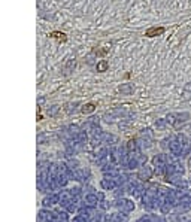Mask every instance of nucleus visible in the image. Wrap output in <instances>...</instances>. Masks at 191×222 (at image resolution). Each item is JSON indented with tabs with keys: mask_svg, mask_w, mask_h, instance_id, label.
<instances>
[{
	"mask_svg": "<svg viewBox=\"0 0 191 222\" xmlns=\"http://www.w3.org/2000/svg\"><path fill=\"white\" fill-rule=\"evenodd\" d=\"M118 207L121 209L122 212H131L133 209H135V204L130 201V200H121V201H118Z\"/></svg>",
	"mask_w": 191,
	"mask_h": 222,
	"instance_id": "nucleus-1",
	"label": "nucleus"
},
{
	"mask_svg": "<svg viewBox=\"0 0 191 222\" xmlns=\"http://www.w3.org/2000/svg\"><path fill=\"white\" fill-rule=\"evenodd\" d=\"M164 33V29L163 27H151L145 32V36L148 37H154V36H160V34Z\"/></svg>",
	"mask_w": 191,
	"mask_h": 222,
	"instance_id": "nucleus-2",
	"label": "nucleus"
},
{
	"mask_svg": "<svg viewBox=\"0 0 191 222\" xmlns=\"http://www.w3.org/2000/svg\"><path fill=\"white\" fill-rule=\"evenodd\" d=\"M49 37H52V39H57L58 42H66V34L64 33H60V32H52L51 34H49Z\"/></svg>",
	"mask_w": 191,
	"mask_h": 222,
	"instance_id": "nucleus-3",
	"label": "nucleus"
},
{
	"mask_svg": "<svg viewBox=\"0 0 191 222\" xmlns=\"http://www.w3.org/2000/svg\"><path fill=\"white\" fill-rule=\"evenodd\" d=\"M109 67V63L106 60H102L97 63V72H106V69Z\"/></svg>",
	"mask_w": 191,
	"mask_h": 222,
	"instance_id": "nucleus-4",
	"label": "nucleus"
},
{
	"mask_svg": "<svg viewBox=\"0 0 191 222\" xmlns=\"http://www.w3.org/2000/svg\"><path fill=\"white\" fill-rule=\"evenodd\" d=\"M140 177H142L143 180H148V179L151 177V170H149V169H146V170L143 169V170L140 171Z\"/></svg>",
	"mask_w": 191,
	"mask_h": 222,
	"instance_id": "nucleus-5",
	"label": "nucleus"
},
{
	"mask_svg": "<svg viewBox=\"0 0 191 222\" xmlns=\"http://www.w3.org/2000/svg\"><path fill=\"white\" fill-rule=\"evenodd\" d=\"M93 110H94V104H93V103H90V104H87V106L82 107V112H84V113H90V112H93Z\"/></svg>",
	"mask_w": 191,
	"mask_h": 222,
	"instance_id": "nucleus-6",
	"label": "nucleus"
},
{
	"mask_svg": "<svg viewBox=\"0 0 191 222\" xmlns=\"http://www.w3.org/2000/svg\"><path fill=\"white\" fill-rule=\"evenodd\" d=\"M187 222H191V221H187Z\"/></svg>",
	"mask_w": 191,
	"mask_h": 222,
	"instance_id": "nucleus-7",
	"label": "nucleus"
}]
</instances>
